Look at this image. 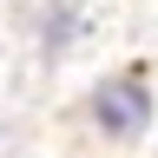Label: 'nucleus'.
Instances as JSON below:
<instances>
[{
	"label": "nucleus",
	"instance_id": "nucleus-1",
	"mask_svg": "<svg viewBox=\"0 0 158 158\" xmlns=\"http://www.w3.org/2000/svg\"><path fill=\"white\" fill-rule=\"evenodd\" d=\"M145 86H132V79H118V86H106V92H99L92 99V118H99V125H106V138H132L138 125H145Z\"/></svg>",
	"mask_w": 158,
	"mask_h": 158
}]
</instances>
